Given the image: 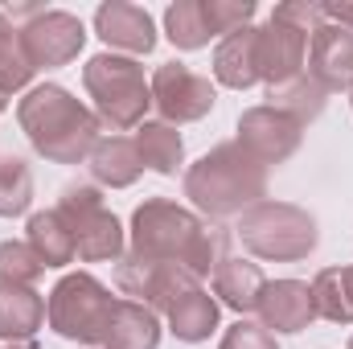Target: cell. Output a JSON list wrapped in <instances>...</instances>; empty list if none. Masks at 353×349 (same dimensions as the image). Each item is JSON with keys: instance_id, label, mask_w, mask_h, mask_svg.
I'll list each match as a JSON object with an SVG mask.
<instances>
[{"instance_id": "23", "label": "cell", "mask_w": 353, "mask_h": 349, "mask_svg": "<svg viewBox=\"0 0 353 349\" xmlns=\"http://www.w3.org/2000/svg\"><path fill=\"white\" fill-rule=\"evenodd\" d=\"M165 317H169V329H173L176 341L197 346V341H205V337L218 329V300H214L205 288H193V292H185V296L176 300Z\"/></svg>"}, {"instance_id": "28", "label": "cell", "mask_w": 353, "mask_h": 349, "mask_svg": "<svg viewBox=\"0 0 353 349\" xmlns=\"http://www.w3.org/2000/svg\"><path fill=\"white\" fill-rule=\"evenodd\" d=\"M33 206V173L21 157H0V218H17Z\"/></svg>"}, {"instance_id": "26", "label": "cell", "mask_w": 353, "mask_h": 349, "mask_svg": "<svg viewBox=\"0 0 353 349\" xmlns=\"http://www.w3.org/2000/svg\"><path fill=\"white\" fill-rule=\"evenodd\" d=\"M267 99H271L275 111L292 115V119L304 128V123H312V119L325 111V99H329V94L316 87L308 74H300V79H292V83H283V87H271L267 90Z\"/></svg>"}, {"instance_id": "19", "label": "cell", "mask_w": 353, "mask_h": 349, "mask_svg": "<svg viewBox=\"0 0 353 349\" xmlns=\"http://www.w3.org/2000/svg\"><path fill=\"white\" fill-rule=\"evenodd\" d=\"M210 279H214V296H218L226 308H234L239 317H247V312L259 308V296H263V288H267L259 263L234 259V255H226V259L218 263V271H214Z\"/></svg>"}, {"instance_id": "2", "label": "cell", "mask_w": 353, "mask_h": 349, "mask_svg": "<svg viewBox=\"0 0 353 349\" xmlns=\"http://www.w3.org/2000/svg\"><path fill=\"white\" fill-rule=\"evenodd\" d=\"M17 123L29 136L33 152L54 161V165H79L99 144L94 111L83 107L58 83H41V87L25 90V99L17 103Z\"/></svg>"}, {"instance_id": "9", "label": "cell", "mask_w": 353, "mask_h": 349, "mask_svg": "<svg viewBox=\"0 0 353 349\" xmlns=\"http://www.w3.org/2000/svg\"><path fill=\"white\" fill-rule=\"evenodd\" d=\"M83 46H87V25L66 8H41L21 25V50L33 70L66 66L83 54Z\"/></svg>"}, {"instance_id": "8", "label": "cell", "mask_w": 353, "mask_h": 349, "mask_svg": "<svg viewBox=\"0 0 353 349\" xmlns=\"http://www.w3.org/2000/svg\"><path fill=\"white\" fill-rule=\"evenodd\" d=\"M58 214L66 218L74 247H79V263H119L123 259V226L119 218L103 206V193L94 185H66L58 197Z\"/></svg>"}, {"instance_id": "17", "label": "cell", "mask_w": 353, "mask_h": 349, "mask_svg": "<svg viewBox=\"0 0 353 349\" xmlns=\"http://www.w3.org/2000/svg\"><path fill=\"white\" fill-rule=\"evenodd\" d=\"M46 325V296L33 288L0 283V341L29 346Z\"/></svg>"}, {"instance_id": "24", "label": "cell", "mask_w": 353, "mask_h": 349, "mask_svg": "<svg viewBox=\"0 0 353 349\" xmlns=\"http://www.w3.org/2000/svg\"><path fill=\"white\" fill-rule=\"evenodd\" d=\"M312 288V308L316 317L333 325H353V267H325L316 271Z\"/></svg>"}, {"instance_id": "3", "label": "cell", "mask_w": 353, "mask_h": 349, "mask_svg": "<svg viewBox=\"0 0 353 349\" xmlns=\"http://www.w3.org/2000/svg\"><path fill=\"white\" fill-rule=\"evenodd\" d=\"M185 197L205 218H234L267 201V169L239 148V140L210 148L197 165L185 169Z\"/></svg>"}, {"instance_id": "18", "label": "cell", "mask_w": 353, "mask_h": 349, "mask_svg": "<svg viewBox=\"0 0 353 349\" xmlns=\"http://www.w3.org/2000/svg\"><path fill=\"white\" fill-rule=\"evenodd\" d=\"M161 346V317L148 304L115 300V312L107 321L103 349H157Z\"/></svg>"}, {"instance_id": "16", "label": "cell", "mask_w": 353, "mask_h": 349, "mask_svg": "<svg viewBox=\"0 0 353 349\" xmlns=\"http://www.w3.org/2000/svg\"><path fill=\"white\" fill-rule=\"evenodd\" d=\"M214 79L230 90H247L259 83V29L247 25L218 41L214 50Z\"/></svg>"}, {"instance_id": "7", "label": "cell", "mask_w": 353, "mask_h": 349, "mask_svg": "<svg viewBox=\"0 0 353 349\" xmlns=\"http://www.w3.org/2000/svg\"><path fill=\"white\" fill-rule=\"evenodd\" d=\"M115 300L107 292V283H99L90 271H70L54 283L50 300H46V321L58 337L79 341V346H103L107 321L115 312Z\"/></svg>"}, {"instance_id": "13", "label": "cell", "mask_w": 353, "mask_h": 349, "mask_svg": "<svg viewBox=\"0 0 353 349\" xmlns=\"http://www.w3.org/2000/svg\"><path fill=\"white\" fill-rule=\"evenodd\" d=\"M325 94L333 90H353V33L321 21L308 41V70H304Z\"/></svg>"}, {"instance_id": "14", "label": "cell", "mask_w": 353, "mask_h": 349, "mask_svg": "<svg viewBox=\"0 0 353 349\" xmlns=\"http://www.w3.org/2000/svg\"><path fill=\"white\" fill-rule=\"evenodd\" d=\"M94 33L103 37L107 50H119L123 58H140L157 50V25L148 8L128 4V0H107L94 12Z\"/></svg>"}, {"instance_id": "32", "label": "cell", "mask_w": 353, "mask_h": 349, "mask_svg": "<svg viewBox=\"0 0 353 349\" xmlns=\"http://www.w3.org/2000/svg\"><path fill=\"white\" fill-rule=\"evenodd\" d=\"M4 107H8V99H4V94H0V115H4Z\"/></svg>"}, {"instance_id": "1", "label": "cell", "mask_w": 353, "mask_h": 349, "mask_svg": "<svg viewBox=\"0 0 353 349\" xmlns=\"http://www.w3.org/2000/svg\"><path fill=\"white\" fill-rule=\"evenodd\" d=\"M226 247H230V235L222 226L197 218L193 210L176 206L169 197H148L132 214V251L128 255H136V259L176 263V267L193 271L197 279H205L226 259Z\"/></svg>"}, {"instance_id": "20", "label": "cell", "mask_w": 353, "mask_h": 349, "mask_svg": "<svg viewBox=\"0 0 353 349\" xmlns=\"http://www.w3.org/2000/svg\"><path fill=\"white\" fill-rule=\"evenodd\" d=\"M90 161V177L107 189H128L136 185V177L144 173V161H140V148L132 136H99Z\"/></svg>"}, {"instance_id": "21", "label": "cell", "mask_w": 353, "mask_h": 349, "mask_svg": "<svg viewBox=\"0 0 353 349\" xmlns=\"http://www.w3.org/2000/svg\"><path fill=\"white\" fill-rule=\"evenodd\" d=\"M29 247H33V255L46 263V267H70V263H79V247H74V235H70V226H66V218L58 214V206L54 210H41V214H33L29 218Z\"/></svg>"}, {"instance_id": "4", "label": "cell", "mask_w": 353, "mask_h": 349, "mask_svg": "<svg viewBox=\"0 0 353 349\" xmlns=\"http://www.w3.org/2000/svg\"><path fill=\"white\" fill-rule=\"evenodd\" d=\"M83 87L94 103V119L111 132H132L148 119L152 87L144 66L123 54H94L83 66Z\"/></svg>"}, {"instance_id": "11", "label": "cell", "mask_w": 353, "mask_h": 349, "mask_svg": "<svg viewBox=\"0 0 353 349\" xmlns=\"http://www.w3.org/2000/svg\"><path fill=\"white\" fill-rule=\"evenodd\" d=\"M152 87V107L161 111L165 123H193V119H205L218 103V90L205 74L181 66V62H165L157 66V74L148 79Z\"/></svg>"}, {"instance_id": "10", "label": "cell", "mask_w": 353, "mask_h": 349, "mask_svg": "<svg viewBox=\"0 0 353 349\" xmlns=\"http://www.w3.org/2000/svg\"><path fill=\"white\" fill-rule=\"evenodd\" d=\"M115 283L123 296H132L136 304H148L152 312H169L176 300L193 288H201V279L176 263H148L136 255H123L115 267Z\"/></svg>"}, {"instance_id": "35", "label": "cell", "mask_w": 353, "mask_h": 349, "mask_svg": "<svg viewBox=\"0 0 353 349\" xmlns=\"http://www.w3.org/2000/svg\"><path fill=\"white\" fill-rule=\"evenodd\" d=\"M350 94H353V90H350ZM350 103H353V99H350Z\"/></svg>"}, {"instance_id": "22", "label": "cell", "mask_w": 353, "mask_h": 349, "mask_svg": "<svg viewBox=\"0 0 353 349\" xmlns=\"http://www.w3.org/2000/svg\"><path fill=\"white\" fill-rule=\"evenodd\" d=\"M136 148H140L144 169H152V173H161V177H176L181 165H185V140H181V132H176L173 123H165V119H144L136 128Z\"/></svg>"}, {"instance_id": "5", "label": "cell", "mask_w": 353, "mask_h": 349, "mask_svg": "<svg viewBox=\"0 0 353 349\" xmlns=\"http://www.w3.org/2000/svg\"><path fill=\"white\" fill-rule=\"evenodd\" d=\"M239 239L251 255L271 263H296L308 259L321 243V230H316V218L304 210V206H292V201H259L251 206L247 214H239Z\"/></svg>"}, {"instance_id": "12", "label": "cell", "mask_w": 353, "mask_h": 349, "mask_svg": "<svg viewBox=\"0 0 353 349\" xmlns=\"http://www.w3.org/2000/svg\"><path fill=\"white\" fill-rule=\"evenodd\" d=\"M300 136H304V128L292 115L275 111L271 103H259V107L239 115V148H247L263 169L267 165H283L300 148Z\"/></svg>"}, {"instance_id": "25", "label": "cell", "mask_w": 353, "mask_h": 349, "mask_svg": "<svg viewBox=\"0 0 353 349\" xmlns=\"http://www.w3.org/2000/svg\"><path fill=\"white\" fill-rule=\"evenodd\" d=\"M165 33L176 50H201L210 46L218 33L210 25V12H205V0H176L165 8Z\"/></svg>"}, {"instance_id": "15", "label": "cell", "mask_w": 353, "mask_h": 349, "mask_svg": "<svg viewBox=\"0 0 353 349\" xmlns=\"http://www.w3.org/2000/svg\"><path fill=\"white\" fill-rule=\"evenodd\" d=\"M267 333H300L312 325L316 308H312V288L304 279H275L267 283L259 296V308Z\"/></svg>"}, {"instance_id": "31", "label": "cell", "mask_w": 353, "mask_h": 349, "mask_svg": "<svg viewBox=\"0 0 353 349\" xmlns=\"http://www.w3.org/2000/svg\"><path fill=\"white\" fill-rule=\"evenodd\" d=\"M321 17L353 33V0H325V4H321Z\"/></svg>"}, {"instance_id": "30", "label": "cell", "mask_w": 353, "mask_h": 349, "mask_svg": "<svg viewBox=\"0 0 353 349\" xmlns=\"http://www.w3.org/2000/svg\"><path fill=\"white\" fill-rule=\"evenodd\" d=\"M218 349H279L275 346V333H267L263 325L255 321H239L222 333V346Z\"/></svg>"}, {"instance_id": "33", "label": "cell", "mask_w": 353, "mask_h": 349, "mask_svg": "<svg viewBox=\"0 0 353 349\" xmlns=\"http://www.w3.org/2000/svg\"><path fill=\"white\" fill-rule=\"evenodd\" d=\"M4 349H33V346H4Z\"/></svg>"}, {"instance_id": "27", "label": "cell", "mask_w": 353, "mask_h": 349, "mask_svg": "<svg viewBox=\"0 0 353 349\" xmlns=\"http://www.w3.org/2000/svg\"><path fill=\"white\" fill-rule=\"evenodd\" d=\"M29 79H33V66L21 50V29L12 25L8 12H0V94L8 99V94L25 90Z\"/></svg>"}, {"instance_id": "6", "label": "cell", "mask_w": 353, "mask_h": 349, "mask_svg": "<svg viewBox=\"0 0 353 349\" xmlns=\"http://www.w3.org/2000/svg\"><path fill=\"white\" fill-rule=\"evenodd\" d=\"M321 21L325 17L316 0H288L271 8L267 25L259 29V83H267V90L304 74L308 41Z\"/></svg>"}, {"instance_id": "29", "label": "cell", "mask_w": 353, "mask_h": 349, "mask_svg": "<svg viewBox=\"0 0 353 349\" xmlns=\"http://www.w3.org/2000/svg\"><path fill=\"white\" fill-rule=\"evenodd\" d=\"M41 271H46V263L33 255V247H29V243H17V239L0 243V283L33 288V283L41 279Z\"/></svg>"}, {"instance_id": "34", "label": "cell", "mask_w": 353, "mask_h": 349, "mask_svg": "<svg viewBox=\"0 0 353 349\" xmlns=\"http://www.w3.org/2000/svg\"><path fill=\"white\" fill-rule=\"evenodd\" d=\"M350 349H353V337H350Z\"/></svg>"}]
</instances>
